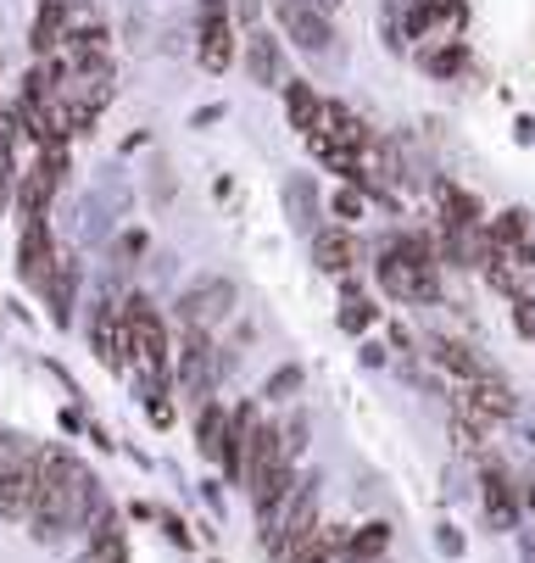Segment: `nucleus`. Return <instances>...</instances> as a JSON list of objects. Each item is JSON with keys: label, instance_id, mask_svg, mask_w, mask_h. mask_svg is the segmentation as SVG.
<instances>
[{"label": "nucleus", "instance_id": "14", "mask_svg": "<svg viewBox=\"0 0 535 563\" xmlns=\"http://www.w3.org/2000/svg\"><path fill=\"white\" fill-rule=\"evenodd\" d=\"M435 363H441L452 379H464V385H480V379H491L486 357H480L469 341H435Z\"/></svg>", "mask_w": 535, "mask_h": 563}, {"label": "nucleus", "instance_id": "3", "mask_svg": "<svg viewBox=\"0 0 535 563\" xmlns=\"http://www.w3.org/2000/svg\"><path fill=\"white\" fill-rule=\"evenodd\" d=\"M379 285H386L391 301H435L441 296V279L435 268H424L413 252H408V240H386V252H379Z\"/></svg>", "mask_w": 535, "mask_h": 563}, {"label": "nucleus", "instance_id": "7", "mask_svg": "<svg viewBox=\"0 0 535 563\" xmlns=\"http://www.w3.org/2000/svg\"><path fill=\"white\" fill-rule=\"evenodd\" d=\"M196 441H201V457L207 463H223L229 474L241 479V446H235V413H223L218 401L196 413Z\"/></svg>", "mask_w": 535, "mask_h": 563}, {"label": "nucleus", "instance_id": "26", "mask_svg": "<svg viewBox=\"0 0 535 563\" xmlns=\"http://www.w3.org/2000/svg\"><path fill=\"white\" fill-rule=\"evenodd\" d=\"M374 318H379V312H374L363 296H346V301H341V330H352V335H357V330H368V324H374Z\"/></svg>", "mask_w": 535, "mask_h": 563}, {"label": "nucleus", "instance_id": "21", "mask_svg": "<svg viewBox=\"0 0 535 563\" xmlns=\"http://www.w3.org/2000/svg\"><path fill=\"white\" fill-rule=\"evenodd\" d=\"M346 541H352V536H346L341 525H319L308 541H301V547L285 558V563H330L335 552H346Z\"/></svg>", "mask_w": 535, "mask_h": 563}, {"label": "nucleus", "instance_id": "10", "mask_svg": "<svg viewBox=\"0 0 535 563\" xmlns=\"http://www.w3.org/2000/svg\"><path fill=\"white\" fill-rule=\"evenodd\" d=\"M34 508H40V452H29L7 479H0V519L34 525Z\"/></svg>", "mask_w": 535, "mask_h": 563}, {"label": "nucleus", "instance_id": "9", "mask_svg": "<svg viewBox=\"0 0 535 563\" xmlns=\"http://www.w3.org/2000/svg\"><path fill=\"white\" fill-rule=\"evenodd\" d=\"M196 62L207 73H223L229 62H235V23H229L223 0H201V45H196Z\"/></svg>", "mask_w": 535, "mask_h": 563}, {"label": "nucleus", "instance_id": "16", "mask_svg": "<svg viewBox=\"0 0 535 563\" xmlns=\"http://www.w3.org/2000/svg\"><path fill=\"white\" fill-rule=\"evenodd\" d=\"M435 201H441V212H446V229H452V234H464V229H486V212H480V201H475L469 190H457V185H435Z\"/></svg>", "mask_w": 535, "mask_h": 563}, {"label": "nucleus", "instance_id": "31", "mask_svg": "<svg viewBox=\"0 0 535 563\" xmlns=\"http://www.w3.org/2000/svg\"><path fill=\"white\" fill-rule=\"evenodd\" d=\"M335 218H363V196H357L352 185H346V190L335 196Z\"/></svg>", "mask_w": 535, "mask_h": 563}, {"label": "nucleus", "instance_id": "6", "mask_svg": "<svg viewBox=\"0 0 535 563\" xmlns=\"http://www.w3.org/2000/svg\"><path fill=\"white\" fill-rule=\"evenodd\" d=\"M229 307H235V285H229V279H201V285H190L179 296V324L212 335V324L229 318Z\"/></svg>", "mask_w": 535, "mask_h": 563}, {"label": "nucleus", "instance_id": "8", "mask_svg": "<svg viewBox=\"0 0 535 563\" xmlns=\"http://www.w3.org/2000/svg\"><path fill=\"white\" fill-rule=\"evenodd\" d=\"M56 268H62V252H56L51 229L45 223H23V240H18V274H23V285L29 290H51Z\"/></svg>", "mask_w": 535, "mask_h": 563}, {"label": "nucleus", "instance_id": "2", "mask_svg": "<svg viewBox=\"0 0 535 563\" xmlns=\"http://www.w3.org/2000/svg\"><path fill=\"white\" fill-rule=\"evenodd\" d=\"M313 530H319V492L301 486V479H296L279 503L257 508V541H263L274 558H290Z\"/></svg>", "mask_w": 535, "mask_h": 563}, {"label": "nucleus", "instance_id": "5", "mask_svg": "<svg viewBox=\"0 0 535 563\" xmlns=\"http://www.w3.org/2000/svg\"><path fill=\"white\" fill-rule=\"evenodd\" d=\"M212 385H218V346H212V335L185 330V346H179V390L196 401V413L212 401Z\"/></svg>", "mask_w": 535, "mask_h": 563}, {"label": "nucleus", "instance_id": "17", "mask_svg": "<svg viewBox=\"0 0 535 563\" xmlns=\"http://www.w3.org/2000/svg\"><path fill=\"white\" fill-rule=\"evenodd\" d=\"M285 112H290V129L296 134H313L319 118H324V96L313 85H301V78H290V85H285Z\"/></svg>", "mask_w": 535, "mask_h": 563}, {"label": "nucleus", "instance_id": "34", "mask_svg": "<svg viewBox=\"0 0 535 563\" xmlns=\"http://www.w3.org/2000/svg\"><path fill=\"white\" fill-rule=\"evenodd\" d=\"M324 7H341V0H324Z\"/></svg>", "mask_w": 535, "mask_h": 563}, {"label": "nucleus", "instance_id": "19", "mask_svg": "<svg viewBox=\"0 0 535 563\" xmlns=\"http://www.w3.org/2000/svg\"><path fill=\"white\" fill-rule=\"evenodd\" d=\"M480 503H486L491 530H513V525H519V503H513V486L502 479V468H486V492H480Z\"/></svg>", "mask_w": 535, "mask_h": 563}, {"label": "nucleus", "instance_id": "22", "mask_svg": "<svg viewBox=\"0 0 535 563\" xmlns=\"http://www.w3.org/2000/svg\"><path fill=\"white\" fill-rule=\"evenodd\" d=\"M386 547H391V525L386 519H374V525H363V530H352V541H346V563H379L386 558Z\"/></svg>", "mask_w": 535, "mask_h": 563}, {"label": "nucleus", "instance_id": "20", "mask_svg": "<svg viewBox=\"0 0 535 563\" xmlns=\"http://www.w3.org/2000/svg\"><path fill=\"white\" fill-rule=\"evenodd\" d=\"M62 23H67V0H45L40 18H34V51H40V62H51V56L67 45Z\"/></svg>", "mask_w": 535, "mask_h": 563}, {"label": "nucleus", "instance_id": "1", "mask_svg": "<svg viewBox=\"0 0 535 563\" xmlns=\"http://www.w3.org/2000/svg\"><path fill=\"white\" fill-rule=\"evenodd\" d=\"M123 324H129V363L145 374L151 396H168V379H174V346H168V330L157 307H151L145 296H134L123 307Z\"/></svg>", "mask_w": 535, "mask_h": 563}, {"label": "nucleus", "instance_id": "15", "mask_svg": "<svg viewBox=\"0 0 535 563\" xmlns=\"http://www.w3.org/2000/svg\"><path fill=\"white\" fill-rule=\"evenodd\" d=\"M457 396H464V401H475V408L497 424V419H513V408H519V396H513V385L508 379H480V385H464V390H457Z\"/></svg>", "mask_w": 535, "mask_h": 563}, {"label": "nucleus", "instance_id": "25", "mask_svg": "<svg viewBox=\"0 0 535 563\" xmlns=\"http://www.w3.org/2000/svg\"><path fill=\"white\" fill-rule=\"evenodd\" d=\"M464 67H469V51L457 45V40H446V45L424 51V73H430V78H452V73H464Z\"/></svg>", "mask_w": 535, "mask_h": 563}, {"label": "nucleus", "instance_id": "23", "mask_svg": "<svg viewBox=\"0 0 535 563\" xmlns=\"http://www.w3.org/2000/svg\"><path fill=\"white\" fill-rule=\"evenodd\" d=\"M73 290H79V263L62 257V268H56V279H51V290H45L56 324H67V318H73Z\"/></svg>", "mask_w": 535, "mask_h": 563}, {"label": "nucleus", "instance_id": "18", "mask_svg": "<svg viewBox=\"0 0 535 563\" xmlns=\"http://www.w3.org/2000/svg\"><path fill=\"white\" fill-rule=\"evenodd\" d=\"M246 67H252L257 85H279V78H285L279 40H268V29H252V34H246Z\"/></svg>", "mask_w": 535, "mask_h": 563}, {"label": "nucleus", "instance_id": "33", "mask_svg": "<svg viewBox=\"0 0 535 563\" xmlns=\"http://www.w3.org/2000/svg\"><path fill=\"white\" fill-rule=\"evenodd\" d=\"M441 552L457 558V552H464V536H457V530H441Z\"/></svg>", "mask_w": 535, "mask_h": 563}, {"label": "nucleus", "instance_id": "29", "mask_svg": "<svg viewBox=\"0 0 535 563\" xmlns=\"http://www.w3.org/2000/svg\"><path fill=\"white\" fill-rule=\"evenodd\" d=\"M296 385H301V368H279V374H274V379L263 385V396H268V401H285V396H290Z\"/></svg>", "mask_w": 535, "mask_h": 563}, {"label": "nucleus", "instance_id": "28", "mask_svg": "<svg viewBox=\"0 0 535 563\" xmlns=\"http://www.w3.org/2000/svg\"><path fill=\"white\" fill-rule=\"evenodd\" d=\"M513 330L535 341V296H513Z\"/></svg>", "mask_w": 535, "mask_h": 563}, {"label": "nucleus", "instance_id": "13", "mask_svg": "<svg viewBox=\"0 0 535 563\" xmlns=\"http://www.w3.org/2000/svg\"><path fill=\"white\" fill-rule=\"evenodd\" d=\"M313 263H319V274H352L357 268V234L352 229H319L313 234Z\"/></svg>", "mask_w": 535, "mask_h": 563}, {"label": "nucleus", "instance_id": "32", "mask_svg": "<svg viewBox=\"0 0 535 563\" xmlns=\"http://www.w3.org/2000/svg\"><path fill=\"white\" fill-rule=\"evenodd\" d=\"M151 419H157L163 430L174 424V408H168V396H151Z\"/></svg>", "mask_w": 535, "mask_h": 563}, {"label": "nucleus", "instance_id": "24", "mask_svg": "<svg viewBox=\"0 0 535 563\" xmlns=\"http://www.w3.org/2000/svg\"><path fill=\"white\" fill-rule=\"evenodd\" d=\"M85 563H129V547H123V530H118V519H101V525H96Z\"/></svg>", "mask_w": 535, "mask_h": 563}, {"label": "nucleus", "instance_id": "4", "mask_svg": "<svg viewBox=\"0 0 535 563\" xmlns=\"http://www.w3.org/2000/svg\"><path fill=\"white\" fill-rule=\"evenodd\" d=\"M268 7H274V23L290 45L313 51V56H324L335 45V23H330L324 0H268Z\"/></svg>", "mask_w": 535, "mask_h": 563}, {"label": "nucleus", "instance_id": "11", "mask_svg": "<svg viewBox=\"0 0 535 563\" xmlns=\"http://www.w3.org/2000/svg\"><path fill=\"white\" fill-rule=\"evenodd\" d=\"M469 23V7L464 0H413V12H408V34L413 40H446Z\"/></svg>", "mask_w": 535, "mask_h": 563}, {"label": "nucleus", "instance_id": "27", "mask_svg": "<svg viewBox=\"0 0 535 563\" xmlns=\"http://www.w3.org/2000/svg\"><path fill=\"white\" fill-rule=\"evenodd\" d=\"M18 185H23V174L12 168V145H0V212L18 201Z\"/></svg>", "mask_w": 535, "mask_h": 563}, {"label": "nucleus", "instance_id": "12", "mask_svg": "<svg viewBox=\"0 0 535 563\" xmlns=\"http://www.w3.org/2000/svg\"><path fill=\"white\" fill-rule=\"evenodd\" d=\"M90 346H96V357H101L112 374L129 368V324H123L118 307H101V312L90 318Z\"/></svg>", "mask_w": 535, "mask_h": 563}, {"label": "nucleus", "instance_id": "30", "mask_svg": "<svg viewBox=\"0 0 535 563\" xmlns=\"http://www.w3.org/2000/svg\"><path fill=\"white\" fill-rule=\"evenodd\" d=\"M23 457H29V452L18 446V435H0V479H7V474H12Z\"/></svg>", "mask_w": 535, "mask_h": 563}]
</instances>
